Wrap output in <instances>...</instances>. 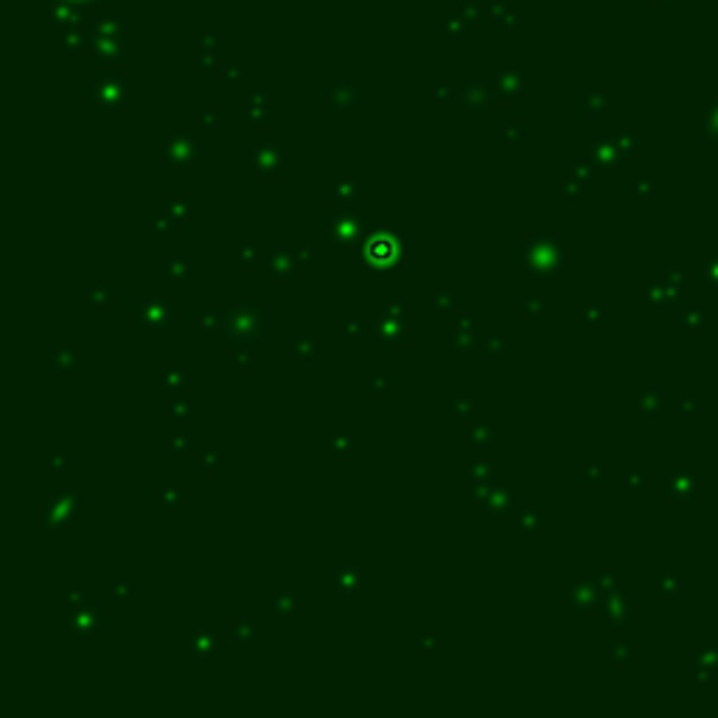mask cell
<instances>
[{"label": "cell", "mask_w": 718, "mask_h": 718, "mask_svg": "<svg viewBox=\"0 0 718 718\" xmlns=\"http://www.w3.org/2000/svg\"><path fill=\"white\" fill-rule=\"evenodd\" d=\"M126 28V20L124 17H96L93 20V31H96V37H121V31Z\"/></svg>", "instance_id": "1"}, {"label": "cell", "mask_w": 718, "mask_h": 718, "mask_svg": "<svg viewBox=\"0 0 718 718\" xmlns=\"http://www.w3.org/2000/svg\"><path fill=\"white\" fill-rule=\"evenodd\" d=\"M460 17H463L466 23H469V20H472V23H480V20H483V6H477V3H474V6H463V14H460Z\"/></svg>", "instance_id": "2"}]
</instances>
